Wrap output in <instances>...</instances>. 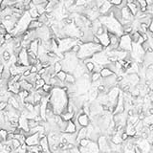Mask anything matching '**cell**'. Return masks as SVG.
Here are the masks:
<instances>
[{
	"label": "cell",
	"instance_id": "12",
	"mask_svg": "<svg viewBox=\"0 0 153 153\" xmlns=\"http://www.w3.org/2000/svg\"><path fill=\"white\" fill-rule=\"evenodd\" d=\"M39 145L42 149V151L44 152H50V148H49V143H48V139H47V136H43L39 139Z\"/></svg>",
	"mask_w": 153,
	"mask_h": 153
},
{
	"label": "cell",
	"instance_id": "8",
	"mask_svg": "<svg viewBox=\"0 0 153 153\" xmlns=\"http://www.w3.org/2000/svg\"><path fill=\"white\" fill-rule=\"evenodd\" d=\"M76 123H79V125L82 126H87L90 123V118L88 117V114H86L84 112H81V114L76 118Z\"/></svg>",
	"mask_w": 153,
	"mask_h": 153
},
{
	"label": "cell",
	"instance_id": "13",
	"mask_svg": "<svg viewBox=\"0 0 153 153\" xmlns=\"http://www.w3.org/2000/svg\"><path fill=\"white\" fill-rule=\"evenodd\" d=\"M39 42H40V39H38V38L33 39V40L30 42V48H29V50H31L35 55H36V56H38V52Z\"/></svg>",
	"mask_w": 153,
	"mask_h": 153
},
{
	"label": "cell",
	"instance_id": "22",
	"mask_svg": "<svg viewBox=\"0 0 153 153\" xmlns=\"http://www.w3.org/2000/svg\"><path fill=\"white\" fill-rule=\"evenodd\" d=\"M46 83V81H44V79H43L42 78H40V79H36V81H35V89H38V88H41V87L44 85Z\"/></svg>",
	"mask_w": 153,
	"mask_h": 153
},
{
	"label": "cell",
	"instance_id": "24",
	"mask_svg": "<svg viewBox=\"0 0 153 153\" xmlns=\"http://www.w3.org/2000/svg\"><path fill=\"white\" fill-rule=\"evenodd\" d=\"M54 70L56 73L59 72L60 70H62V66H61V62L59 60V61H56V62L54 63Z\"/></svg>",
	"mask_w": 153,
	"mask_h": 153
},
{
	"label": "cell",
	"instance_id": "26",
	"mask_svg": "<svg viewBox=\"0 0 153 153\" xmlns=\"http://www.w3.org/2000/svg\"><path fill=\"white\" fill-rule=\"evenodd\" d=\"M113 6H121L123 0H109Z\"/></svg>",
	"mask_w": 153,
	"mask_h": 153
},
{
	"label": "cell",
	"instance_id": "15",
	"mask_svg": "<svg viewBox=\"0 0 153 153\" xmlns=\"http://www.w3.org/2000/svg\"><path fill=\"white\" fill-rule=\"evenodd\" d=\"M86 148L88 152H99L100 151V148H99V145H98V143L95 141H91L88 143V144L86 145Z\"/></svg>",
	"mask_w": 153,
	"mask_h": 153
},
{
	"label": "cell",
	"instance_id": "23",
	"mask_svg": "<svg viewBox=\"0 0 153 153\" xmlns=\"http://www.w3.org/2000/svg\"><path fill=\"white\" fill-rule=\"evenodd\" d=\"M38 122L35 121V118H32V119H28V125H29V128H32V127H34L35 125H38Z\"/></svg>",
	"mask_w": 153,
	"mask_h": 153
},
{
	"label": "cell",
	"instance_id": "11",
	"mask_svg": "<svg viewBox=\"0 0 153 153\" xmlns=\"http://www.w3.org/2000/svg\"><path fill=\"white\" fill-rule=\"evenodd\" d=\"M98 38H99V39H100V43L104 47V48L110 44V40H109V35H108L107 31H105L103 34L98 35Z\"/></svg>",
	"mask_w": 153,
	"mask_h": 153
},
{
	"label": "cell",
	"instance_id": "17",
	"mask_svg": "<svg viewBox=\"0 0 153 153\" xmlns=\"http://www.w3.org/2000/svg\"><path fill=\"white\" fill-rule=\"evenodd\" d=\"M100 74H101V78H105V76H111V75H113V74H115V73H113V72H112L108 67L103 66V69H101V70Z\"/></svg>",
	"mask_w": 153,
	"mask_h": 153
},
{
	"label": "cell",
	"instance_id": "16",
	"mask_svg": "<svg viewBox=\"0 0 153 153\" xmlns=\"http://www.w3.org/2000/svg\"><path fill=\"white\" fill-rule=\"evenodd\" d=\"M86 134H87V129L86 126H82L81 127V129L78 130L76 132V142L79 143V140L83 139V138H86Z\"/></svg>",
	"mask_w": 153,
	"mask_h": 153
},
{
	"label": "cell",
	"instance_id": "3",
	"mask_svg": "<svg viewBox=\"0 0 153 153\" xmlns=\"http://www.w3.org/2000/svg\"><path fill=\"white\" fill-rule=\"evenodd\" d=\"M57 49H59V53H65L67 51H70L71 48L75 44L78 43V38H70V36H64V38H57Z\"/></svg>",
	"mask_w": 153,
	"mask_h": 153
},
{
	"label": "cell",
	"instance_id": "25",
	"mask_svg": "<svg viewBox=\"0 0 153 153\" xmlns=\"http://www.w3.org/2000/svg\"><path fill=\"white\" fill-rule=\"evenodd\" d=\"M31 2L34 5H40V4L47 5V3H48V0H31Z\"/></svg>",
	"mask_w": 153,
	"mask_h": 153
},
{
	"label": "cell",
	"instance_id": "28",
	"mask_svg": "<svg viewBox=\"0 0 153 153\" xmlns=\"http://www.w3.org/2000/svg\"><path fill=\"white\" fill-rule=\"evenodd\" d=\"M3 69H4V63H0V75L3 72Z\"/></svg>",
	"mask_w": 153,
	"mask_h": 153
},
{
	"label": "cell",
	"instance_id": "9",
	"mask_svg": "<svg viewBox=\"0 0 153 153\" xmlns=\"http://www.w3.org/2000/svg\"><path fill=\"white\" fill-rule=\"evenodd\" d=\"M18 127H20L24 132L28 133L29 135V131H30V128H29L28 125V119L26 118V116H24L21 114L19 117H18Z\"/></svg>",
	"mask_w": 153,
	"mask_h": 153
},
{
	"label": "cell",
	"instance_id": "4",
	"mask_svg": "<svg viewBox=\"0 0 153 153\" xmlns=\"http://www.w3.org/2000/svg\"><path fill=\"white\" fill-rule=\"evenodd\" d=\"M119 46L121 47L123 50L126 51V52H130L131 48H132V41H131L130 35H125V34L120 35Z\"/></svg>",
	"mask_w": 153,
	"mask_h": 153
},
{
	"label": "cell",
	"instance_id": "21",
	"mask_svg": "<svg viewBox=\"0 0 153 153\" xmlns=\"http://www.w3.org/2000/svg\"><path fill=\"white\" fill-rule=\"evenodd\" d=\"M7 137H8V131L5 128H1V130H0V140L4 143L7 140Z\"/></svg>",
	"mask_w": 153,
	"mask_h": 153
},
{
	"label": "cell",
	"instance_id": "18",
	"mask_svg": "<svg viewBox=\"0 0 153 153\" xmlns=\"http://www.w3.org/2000/svg\"><path fill=\"white\" fill-rule=\"evenodd\" d=\"M64 81L66 82L67 84H73V83H75V81H76V78L74 76V75L72 74V73H67L66 78H65Z\"/></svg>",
	"mask_w": 153,
	"mask_h": 153
},
{
	"label": "cell",
	"instance_id": "20",
	"mask_svg": "<svg viewBox=\"0 0 153 153\" xmlns=\"http://www.w3.org/2000/svg\"><path fill=\"white\" fill-rule=\"evenodd\" d=\"M101 79V74L99 72H92V75H91V76H90L91 82L97 81H99V79Z\"/></svg>",
	"mask_w": 153,
	"mask_h": 153
},
{
	"label": "cell",
	"instance_id": "1",
	"mask_svg": "<svg viewBox=\"0 0 153 153\" xmlns=\"http://www.w3.org/2000/svg\"><path fill=\"white\" fill-rule=\"evenodd\" d=\"M49 103L53 107L54 113L56 115H60L61 113L66 111L68 104L67 92L64 88L55 86L50 92Z\"/></svg>",
	"mask_w": 153,
	"mask_h": 153
},
{
	"label": "cell",
	"instance_id": "10",
	"mask_svg": "<svg viewBox=\"0 0 153 153\" xmlns=\"http://www.w3.org/2000/svg\"><path fill=\"white\" fill-rule=\"evenodd\" d=\"M112 8V4L110 1H104L103 4L100 6L99 8V13L100 14H107Z\"/></svg>",
	"mask_w": 153,
	"mask_h": 153
},
{
	"label": "cell",
	"instance_id": "5",
	"mask_svg": "<svg viewBox=\"0 0 153 153\" xmlns=\"http://www.w3.org/2000/svg\"><path fill=\"white\" fill-rule=\"evenodd\" d=\"M17 61L16 63L19 65H24V66H29L30 62H29V56H28V51L26 48H21V50L17 54Z\"/></svg>",
	"mask_w": 153,
	"mask_h": 153
},
{
	"label": "cell",
	"instance_id": "14",
	"mask_svg": "<svg viewBox=\"0 0 153 153\" xmlns=\"http://www.w3.org/2000/svg\"><path fill=\"white\" fill-rule=\"evenodd\" d=\"M64 132H66V133H75V132H76V125L72 121V120L67 122V125H66V127H65V129H64Z\"/></svg>",
	"mask_w": 153,
	"mask_h": 153
},
{
	"label": "cell",
	"instance_id": "29",
	"mask_svg": "<svg viewBox=\"0 0 153 153\" xmlns=\"http://www.w3.org/2000/svg\"><path fill=\"white\" fill-rule=\"evenodd\" d=\"M2 1L3 0H0V6H1V4H2Z\"/></svg>",
	"mask_w": 153,
	"mask_h": 153
},
{
	"label": "cell",
	"instance_id": "6",
	"mask_svg": "<svg viewBox=\"0 0 153 153\" xmlns=\"http://www.w3.org/2000/svg\"><path fill=\"white\" fill-rule=\"evenodd\" d=\"M39 134L38 133H33L29 134L28 137L25 138L24 144L27 145V147H30V145H36L39 144Z\"/></svg>",
	"mask_w": 153,
	"mask_h": 153
},
{
	"label": "cell",
	"instance_id": "19",
	"mask_svg": "<svg viewBox=\"0 0 153 153\" xmlns=\"http://www.w3.org/2000/svg\"><path fill=\"white\" fill-rule=\"evenodd\" d=\"M66 74H67V73L65 72V71L60 70L59 72L56 73V76L59 79L60 81H65V78H66Z\"/></svg>",
	"mask_w": 153,
	"mask_h": 153
},
{
	"label": "cell",
	"instance_id": "27",
	"mask_svg": "<svg viewBox=\"0 0 153 153\" xmlns=\"http://www.w3.org/2000/svg\"><path fill=\"white\" fill-rule=\"evenodd\" d=\"M139 1V4H140V8H145L147 6V1L145 0H138Z\"/></svg>",
	"mask_w": 153,
	"mask_h": 153
},
{
	"label": "cell",
	"instance_id": "2",
	"mask_svg": "<svg viewBox=\"0 0 153 153\" xmlns=\"http://www.w3.org/2000/svg\"><path fill=\"white\" fill-rule=\"evenodd\" d=\"M103 48L104 47L101 44H97V43H94L92 41L83 42L82 44L79 45V49L76 55L79 59L85 60L91 59L95 53L100 52V51L103 50Z\"/></svg>",
	"mask_w": 153,
	"mask_h": 153
},
{
	"label": "cell",
	"instance_id": "7",
	"mask_svg": "<svg viewBox=\"0 0 153 153\" xmlns=\"http://www.w3.org/2000/svg\"><path fill=\"white\" fill-rule=\"evenodd\" d=\"M121 11H122V16H123V23L126 22V21L134 20V14L132 13V12H131L128 7H127V5L122 7Z\"/></svg>",
	"mask_w": 153,
	"mask_h": 153
}]
</instances>
